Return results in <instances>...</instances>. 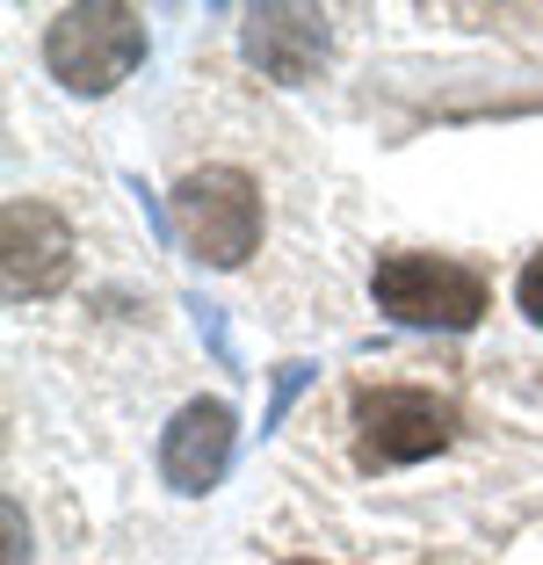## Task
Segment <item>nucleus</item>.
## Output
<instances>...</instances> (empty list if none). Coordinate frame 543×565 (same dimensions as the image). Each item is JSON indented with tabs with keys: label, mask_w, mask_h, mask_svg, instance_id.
<instances>
[{
	"label": "nucleus",
	"mask_w": 543,
	"mask_h": 565,
	"mask_svg": "<svg viewBox=\"0 0 543 565\" xmlns=\"http://www.w3.org/2000/svg\"><path fill=\"white\" fill-rule=\"evenodd\" d=\"M0 282L8 298H58L73 282V225L51 203L15 196L0 211Z\"/></svg>",
	"instance_id": "obj_5"
},
{
	"label": "nucleus",
	"mask_w": 543,
	"mask_h": 565,
	"mask_svg": "<svg viewBox=\"0 0 543 565\" xmlns=\"http://www.w3.org/2000/svg\"><path fill=\"white\" fill-rule=\"evenodd\" d=\"M348 420H355V465L362 471L420 465V457L457 443V406L420 392V384H355Z\"/></svg>",
	"instance_id": "obj_3"
},
{
	"label": "nucleus",
	"mask_w": 543,
	"mask_h": 565,
	"mask_svg": "<svg viewBox=\"0 0 543 565\" xmlns=\"http://www.w3.org/2000/svg\"><path fill=\"white\" fill-rule=\"evenodd\" d=\"M232 449H239V414L225 399H189L160 435V479L174 493H211L232 471Z\"/></svg>",
	"instance_id": "obj_6"
},
{
	"label": "nucleus",
	"mask_w": 543,
	"mask_h": 565,
	"mask_svg": "<svg viewBox=\"0 0 543 565\" xmlns=\"http://www.w3.org/2000/svg\"><path fill=\"white\" fill-rule=\"evenodd\" d=\"M196 327L211 333V349H217V355L232 363V333H225V319H217V305H196Z\"/></svg>",
	"instance_id": "obj_11"
},
{
	"label": "nucleus",
	"mask_w": 543,
	"mask_h": 565,
	"mask_svg": "<svg viewBox=\"0 0 543 565\" xmlns=\"http://www.w3.org/2000/svg\"><path fill=\"white\" fill-rule=\"evenodd\" d=\"M239 44H247V58L262 66V81H276V87H305L319 66H327L333 30H327V15H319V8L276 0V8H254V15H247Z\"/></svg>",
	"instance_id": "obj_7"
},
{
	"label": "nucleus",
	"mask_w": 543,
	"mask_h": 565,
	"mask_svg": "<svg viewBox=\"0 0 543 565\" xmlns=\"http://www.w3.org/2000/svg\"><path fill=\"white\" fill-rule=\"evenodd\" d=\"M514 305L543 327V254H529V262H522V276H514Z\"/></svg>",
	"instance_id": "obj_9"
},
{
	"label": "nucleus",
	"mask_w": 543,
	"mask_h": 565,
	"mask_svg": "<svg viewBox=\"0 0 543 565\" xmlns=\"http://www.w3.org/2000/svg\"><path fill=\"white\" fill-rule=\"evenodd\" d=\"M370 298L377 312H392L398 327H428V333H471L486 319V276L449 254H377L370 268Z\"/></svg>",
	"instance_id": "obj_2"
},
{
	"label": "nucleus",
	"mask_w": 543,
	"mask_h": 565,
	"mask_svg": "<svg viewBox=\"0 0 543 565\" xmlns=\"http://www.w3.org/2000/svg\"><path fill=\"white\" fill-rule=\"evenodd\" d=\"M146 66V15L124 0H87L44 30V73L73 95H109Z\"/></svg>",
	"instance_id": "obj_1"
},
{
	"label": "nucleus",
	"mask_w": 543,
	"mask_h": 565,
	"mask_svg": "<svg viewBox=\"0 0 543 565\" xmlns=\"http://www.w3.org/2000/svg\"><path fill=\"white\" fill-rule=\"evenodd\" d=\"M312 377H319L312 363H276V377H268V406H262V435H268V428H283V414L297 406V392H305Z\"/></svg>",
	"instance_id": "obj_8"
},
{
	"label": "nucleus",
	"mask_w": 543,
	"mask_h": 565,
	"mask_svg": "<svg viewBox=\"0 0 543 565\" xmlns=\"http://www.w3.org/2000/svg\"><path fill=\"white\" fill-rule=\"evenodd\" d=\"M283 565H319V558H283Z\"/></svg>",
	"instance_id": "obj_12"
},
{
	"label": "nucleus",
	"mask_w": 543,
	"mask_h": 565,
	"mask_svg": "<svg viewBox=\"0 0 543 565\" xmlns=\"http://www.w3.org/2000/svg\"><path fill=\"white\" fill-rule=\"evenodd\" d=\"M0 515H8V558H0V565H30V530H22V508L8 500Z\"/></svg>",
	"instance_id": "obj_10"
},
{
	"label": "nucleus",
	"mask_w": 543,
	"mask_h": 565,
	"mask_svg": "<svg viewBox=\"0 0 543 565\" xmlns=\"http://www.w3.org/2000/svg\"><path fill=\"white\" fill-rule=\"evenodd\" d=\"M174 239L203 268H239L262 247V189L239 167H196L174 182Z\"/></svg>",
	"instance_id": "obj_4"
}]
</instances>
